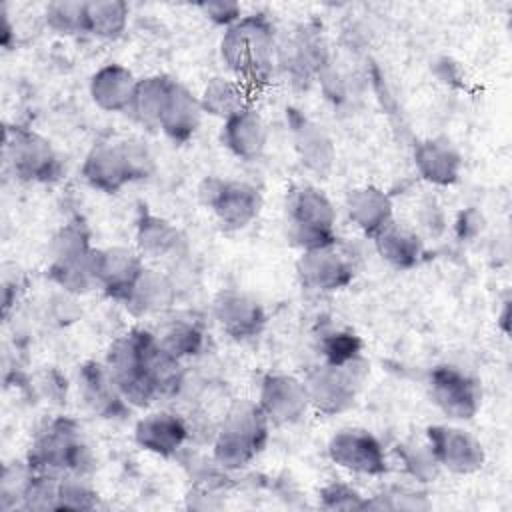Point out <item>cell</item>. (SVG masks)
Here are the masks:
<instances>
[{
  "label": "cell",
  "instance_id": "52a82bcc",
  "mask_svg": "<svg viewBox=\"0 0 512 512\" xmlns=\"http://www.w3.org/2000/svg\"><path fill=\"white\" fill-rule=\"evenodd\" d=\"M50 278L68 294H82L98 286L96 254L88 234L78 224L64 226L50 246Z\"/></svg>",
  "mask_w": 512,
  "mask_h": 512
},
{
  "label": "cell",
  "instance_id": "cb8c5ba5",
  "mask_svg": "<svg viewBox=\"0 0 512 512\" xmlns=\"http://www.w3.org/2000/svg\"><path fill=\"white\" fill-rule=\"evenodd\" d=\"M414 162L424 180L432 184H452L460 172V156L448 140L430 138L416 146Z\"/></svg>",
  "mask_w": 512,
  "mask_h": 512
},
{
  "label": "cell",
  "instance_id": "3957f363",
  "mask_svg": "<svg viewBox=\"0 0 512 512\" xmlns=\"http://www.w3.org/2000/svg\"><path fill=\"white\" fill-rule=\"evenodd\" d=\"M270 420L258 402H234L214 438V460L222 468L246 466L266 444Z\"/></svg>",
  "mask_w": 512,
  "mask_h": 512
},
{
  "label": "cell",
  "instance_id": "ffe728a7",
  "mask_svg": "<svg viewBox=\"0 0 512 512\" xmlns=\"http://www.w3.org/2000/svg\"><path fill=\"white\" fill-rule=\"evenodd\" d=\"M138 80L134 74L120 64L102 66L90 80L92 100L108 112H128Z\"/></svg>",
  "mask_w": 512,
  "mask_h": 512
},
{
  "label": "cell",
  "instance_id": "7a4b0ae2",
  "mask_svg": "<svg viewBox=\"0 0 512 512\" xmlns=\"http://www.w3.org/2000/svg\"><path fill=\"white\" fill-rule=\"evenodd\" d=\"M222 60L244 86L268 82L276 62L274 28L262 14H250L226 28L220 42Z\"/></svg>",
  "mask_w": 512,
  "mask_h": 512
},
{
  "label": "cell",
  "instance_id": "d6a6232c",
  "mask_svg": "<svg viewBox=\"0 0 512 512\" xmlns=\"http://www.w3.org/2000/svg\"><path fill=\"white\" fill-rule=\"evenodd\" d=\"M46 24L58 34H80L86 32V2L56 0L44 10Z\"/></svg>",
  "mask_w": 512,
  "mask_h": 512
},
{
  "label": "cell",
  "instance_id": "4316f807",
  "mask_svg": "<svg viewBox=\"0 0 512 512\" xmlns=\"http://www.w3.org/2000/svg\"><path fill=\"white\" fill-rule=\"evenodd\" d=\"M136 242L140 256L160 260L178 252L182 236L168 220L144 212L136 226Z\"/></svg>",
  "mask_w": 512,
  "mask_h": 512
},
{
  "label": "cell",
  "instance_id": "277c9868",
  "mask_svg": "<svg viewBox=\"0 0 512 512\" xmlns=\"http://www.w3.org/2000/svg\"><path fill=\"white\" fill-rule=\"evenodd\" d=\"M154 172V158L138 140L100 142L82 166V174L90 186L102 192H116L132 180L148 178Z\"/></svg>",
  "mask_w": 512,
  "mask_h": 512
},
{
  "label": "cell",
  "instance_id": "9a60e30c",
  "mask_svg": "<svg viewBox=\"0 0 512 512\" xmlns=\"http://www.w3.org/2000/svg\"><path fill=\"white\" fill-rule=\"evenodd\" d=\"M296 268L302 286L316 292H334L352 280V266L336 250V242L304 250Z\"/></svg>",
  "mask_w": 512,
  "mask_h": 512
},
{
  "label": "cell",
  "instance_id": "8fae6325",
  "mask_svg": "<svg viewBox=\"0 0 512 512\" xmlns=\"http://www.w3.org/2000/svg\"><path fill=\"white\" fill-rule=\"evenodd\" d=\"M430 396L432 402L454 420L472 418L482 400L478 382L454 366H438L432 370Z\"/></svg>",
  "mask_w": 512,
  "mask_h": 512
},
{
  "label": "cell",
  "instance_id": "603a6c76",
  "mask_svg": "<svg viewBox=\"0 0 512 512\" xmlns=\"http://www.w3.org/2000/svg\"><path fill=\"white\" fill-rule=\"evenodd\" d=\"M346 210L354 226L372 238L392 222V202L380 188L374 186H362L350 192Z\"/></svg>",
  "mask_w": 512,
  "mask_h": 512
},
{
  "label": "cell",
  "instance_id": "8992f818",
  "mask_svg": "<svg viewBox=\"0 0 512 512\" xmlns=\"http://www.w3.org/2000/svg\"><path fill=\"white\" fill-rule=\"evenodd\" d=\"M336 212L326 194L310 184L296 186L286 196V234L302 250L336 242Z\"/></svg>",
  "mask_w": 512,
  "mask_h": 512
},
{
  "label": "cell",
  "instance_id": "f546056e",
  "mask_svg": "<svg viewBox=\"0 0 512 512\" xmlns=\"http://www.w3.org/2000/svg\"><path fill=\"white\" fill-rule=\"evenodd\" d=\"M294 142H296V150H298L302 162L310 170L322 174L330 168L334 150H332V142L320 130V126L312 124L306 118H300L298 124H294Z\"/></svg>",
  "mask_w": 512,
  "mask_h": 512
},
{
  "label": "cell",
  "instance_id": "2e32d148",
  "mask_svg": "<svg viewBox=\"0 0 512 512\" xmlns=\"http://www.w3.org/2000/svg\"><path fill=\"white\" fill-rule=\"evenodd\" d=\"M214 316L222 330L236 340L254 338L266 322L260 302L238 290H224L216 296Z\"/></svg>",
  "mask_w": 512,
  "mask_h": 512
},
{
  "label": "cell",
  "instance_id": "83f0119b",
  "mask_svg": "<svg viewBox=\"0 0 512 512\" xmlns=\"http://www.w3.org/2000/svg\"><path fill=\"white\" fill-rule=\"evenodd\" d=\"M200 106L204 112L228 120L250 106L246 98V86L236 78H212L202 92Z\"/></svg>",
  "mask_w": 512,
  "mask_h": 512
},
{
  "label": "cell",
  "instance_id": "836d02e7",
  "mask_svg": "<svg viewBox=\"0 0 512 512\" xmlns=\"http://www.w3.org/2000/svg\"><path fill=\"white\" fill-rule=\"evenodd\" d=\"M326 364H346L360 358V340L350 332H332L322 340Z\"/></svg>",
  "mask_w": 512,
  "mask_h": 512
},
{
  "label": "cell",
  "instance_id": "1f68e13d",
  "mask_svg": "<svg viewBox=\"0 0 512 512\" xmlns=\"http://www.w3.org/2000/svg\"><path fill=\"white\" fill-rule=\"evenodd\" d=\"M202 330L186 320V318H174V320H168L158 332H156V338L158 342L172 354L176 356L178 360L182 356H192L200 350L202 346Z\"/></svg>",
  "mask_w": 512,
  "mask_h": 512
},
{
  "label": "cell",
  "instance_id": "ba28073f",
  "mask_svg": "<svg viewBox=\"0 0 512 512\" xmlns=\"http://www.w3.org/2000/svg\"><path fill=\"white\" fill-rule=\"evenodd\" d=\"M4 160L12 174L26 182H48L58 174V156L50 142L20 126L6 128Z\"/></svg>",
  "mask_w": 512,
  "mask_h": 512
},
{
  "label": "cell",
  "instance_id": "ac0fdd59",
  "mask_svg": "<svg viewBox=\"0 0 512 512\" xmlns=\"http://www.w3.org/2000/svg\"><path fill=\"white\" fill-rule=\"evenodd\" d=\"M84 402L102 418H116L128 410V402L116 386L106 364L86 362L78 374Z\"/></svg>",
  "mask_w": 512,
  "mask_h": 512
},
{
  "label": "cell",
  "instance_id": "d4e9b609",
  "mask_svg": "<svg viewBox=\"0 0 512 512\" xmlns=\"http://www.w3.org/2000/svg\"><path fill=\"white\" fill-rule=\"evenodd\" d=\"M172 300H174V288L170 280L158 270L144 266L130 294L126 296L124 304L134 316H144V314L166 310L172 304Z\"/></svg>",
  "mask_w": 512,
  "mask_h": 512
},
{
  "label": "cell",
  "instance_id": "9c48e42d",
  "mask_svg": "<svg viewBox=\"0 0 512 512\" xmlns=\"http://www.w3.org/2000/svg\"><path fill=\"white\" fill-rule=\"evenodd\" d=\"M200 200L228 230L248 226L262 208L260 192L254 186L238 180L206 178L200 186Z\"/></svg>",
  "mask_w": 512,
  "mask_h": 512
},
{
  "label": "cell",
  "instance_id": "7c38bea8",
  "mask_svg": "<svg viewBox=\"0 0 512 512\" xmlns=\"http://www.w3.org/2000/svg\"><path fill=\"white\" fill-rule=\"evenodd\" d=\"M428 448L438 466L458 474L474 472L484 462L482 444L466 430L454 426H430Z\"/></svg>",
  "mask_w": 512,
  "mask_h": 512
},
{
  "label": "cell",
  "instance_id": "d590c367",
  "mask_svg": "<svg viewBox=\"0 0 512 512\" xmlns=\"http://www.w3.org/2000/svg\"><path fill=\"white\" fill-rule=\"evenodd\" d=\"M328 508H364L366 504L360 502L358 492L346 484H330L322 492Z\"/></svg>",
  "mask_w": 512,
  "mask_h": 512
},
{
  "label": "cell",
  "instance_id": "484cf974",
  "mask_svg": "<svg viewBox=\"0 0 512 512\" xmlns=\"http://www.w3.org/2000/svg\"><path fill=\"white\" fill-rule=\"evenodd\" d=\"M374 242H376L378 254L386 262H390L394 268H400V270H406L418 264L424 252L422 240L416 236V232L396 224L394 220L374 236Z\"/></svg>",
  "mask_w": 512,
  "mask_h": 512
},
{
  "label": "cell",
  "instance_id": "d6986e66",
  "mask_svg": "<svg viewBox=\"0 0 512 512\" xmlns=\"http://www.w3.org/2000/svg\"><path fill=\"white\" fill-rule=\"evenodd\" d=\"M138 446L160 456H172L188 438L186 422L170 412H154L138 420L134 428Z\"/></svg>",
  "mask_w": 512,
  "mask_h": 512
},
{
  "label": "cell",
  "instance_id": "5b68a950",
  "mask_svg": "<svg viewBox=\"0 0 512 512\" xmlns=\"http://www.w3.org/2000/svg\"><path fill=\"white\" fill-rule=\"evenodd\" d=\"M26 462L34 472L86 476L92 468V452L78 428L70 420L58 418L36 434Z\"/></svg>",
  "mask_w": 512,
  "mask_h": 512
},
{
  "label": "cell",
  "instance_id": "e0dca14e",
  "mask_svg": "<svg viewBox=\"0 0 512 512\" xmlns=\"http://www.w3.org/2000/svg\"><path fill=\"white\" fill-rule=\"evenodd\" d=\"M144 270L142 256L134 250L114 246L98 250L96 254V276L98 286L112 298L124 302L130 294L136 278Z\"/></svg>",
  "mask_w": 512,
  "mask_h": 512
},
{
  "label": "cell",
  "instance_id": "44dd1931",
  "mask_svg": "<svg viewBox=\"0 0 512 512\" xmlns=\"http://www.w3.org/2000/svg\"><path fill=\"white\" fill-rule=\"evenodd\" d=\"M202 112L200 100L194 98L188 88L174 82L158 120V128L174 142H186L198 130Z\"/></svg>",
  "mask_w": 512,
  "mask_h": 512
},
{
  "label": "cell",
  "instance_id": "5bb4252c",
  "mask_svg": "<svg viewBox=\"0 0 512 512\" xmlns=\"http://www.w3.org/2000/svg\"><path fill=\"white\" fill-rule=\"evenodd\" d=\"M260 408L272 424H292L310 406L306 384L288 374H268L260 386Z\"/></svg>",
  "mask_w": 512,
  "mask_h": 512
},
{
  "label": "cell",
  "instance_id": "4fadbf2b",
  "mask_svg": "<svg viewBox=\"0 0 512 512\" xmlns=\"http://www.w3.org/2000/svg\"><path fill=\"white\" fill-rule=\"evenodd\" d=\"M328 454L338 466L358 474H382L386 472V456L380 442L366 430L346 428L332 436Z\"/></svg>",
  "mask_w": 512,
  "mask_h": 512
},
{
  "label": "cell",
  "instance_id": "e575fe53",
  "mask_svg": "<svg viewBox=\"0 0 512 512\" xmlns=\"http://www.w3.org/2000/svg\"><path fill=\"white\" fill-rule=\"evenodd\" d=\"M198 8L202 10L204 16H208L212 22L220 24V26H232L236 20L242 18V8L236 2H228V0H212V2H202L198 4Z\"/></svg>",
  "mask_w": 512,
  "mask_h": 512
},
{
  "label": "cell",
  "instance_id": "30bf717a",
  "mask_svg": "<svg viewBox=\"0 0 512 512\" xmlns=\"http://www.w3.org/2000/svg\"><path fill=\"white\" fill-rule=\"evenodd\" d=\"M360 366L362 358L346 364L318 366L304 382L310 404L324 414H338L350 408L362 380Z\"/></svg>",
  "mask_w": 512,
  "mask_h": 512
},
{
  "label": "cell",
  "instance_id": "f1b7e54d",
  "mask_svg": "<svg viewBox=\"0 0 512 512\" xmlns=\"http://www.w3.org/2000/svg\"><path fill=\"white\" fill-rule=\"evenodd\" d=\"M176 80L168 76H150L144 80H138L134 100L128 108V112L142 124L158 128V120L162 116V110L166 106V100L170 96V90Z\"/></svg>",
  "mask_w": 512,
  "mask_h": 512
},
{
  "label": "cell",
  "instance_id": "6da1fadb",
  "mask_svg": "<svg viewBox=\"0 0 512 512\" xmlns=\"http://www.w3.org/2000/svg\"><path fill=\"white\" fill-rule=\"evenodd\" d=\"M106 366L132 406H148L160 396L174 394L182 384L180 360L158 342L156 334L142 328L114 340Z\"/></svg>",
  "mask_w": 512,
  "mask_h": 512
},
{
  "label": "cell",
  "instance_id": "7402d4cb",
  "mask_svg": "<svg viewBox=\"0 0 512 512\" xmlns=\"http://www.w3.org/2000/svg\"><path fill=\"white\" fill-rule=\"evenodd\" d=\"M222 142L242 160H256L266 146V126L250 106L224 120Z\"/></svg>",
  "mask_w": 512,
  "mask_h": 512
},
{
  "label": "cell",
  "instance_id": "4dcf8cb0",
  "mask_svg": "<svg viewBox=\"0 0 512 512\" xmlns=\"http://www.w3.org/2000/svg\"><path fill=\"white\" fill-rule=\"evenodd\" d=\"M128 22V4L122 0L86 2V32L100 38H116Z\"/></svg>",
  "mask_w": 512,
  "mask_h": 512
}]
</instances>
